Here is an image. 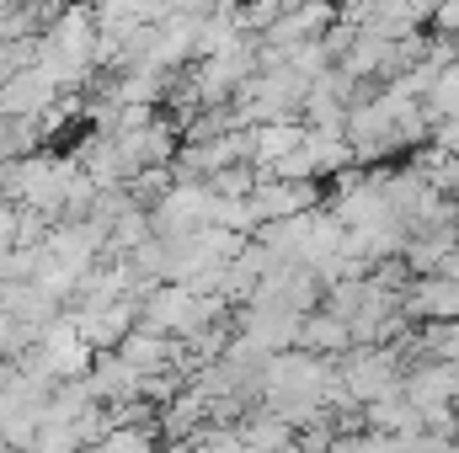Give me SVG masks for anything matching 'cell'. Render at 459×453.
<instances>
[{"label":"cell","mask_w":459,"mask_h":453,"mask_svg":"<svg viewBox=\"0 0 459 453\" xmlns=\"http://www.w3.org/2000/svg\"><path fill=\"white\" fill-rule=\"evenodd\" d=\"M294 346H310V352L342 357L347 346H352V331H347V321L337 315V310L316 304V310H305V315H299V337H294Z\"/></svg>","instance_id":"cell-1"},{"label":"cell","mask_w":459,"mask_h":453,"mask_svg":"<svg viewBox=\"0 0 459 453\" xmlns=\"http://www.w3.org/2000/svg\"><path fill=\"white\" fill-rule=\"evenodd\" d=\"M422 107L428 117H459V59L433 75V86L422 91Z\"/></svg>","instance_id":"cell-2"},{"label":"cell","mask_w":459,"mask_h":453,"mask_svg":"<svg viewBox=\"0 0 459 453\" xmlns=\"http://www.w3.org/2000/svg\"><path fill=\"white\" fill-rule=\"evenodd\" d=\"M155 438H160V432H155V427H144V422H139V427H113V432H97V443H102V449H150Z\"/></svg>","instance_id":"cell-3"},{"label":"cell","mask_w":459,"mask_h":453,"mask_svg":"<svg viewBox=\"0 0 459 453\" xmlns=\"http://www.w3.org/2000/svg\"><path fill=\"white\" fill-rule=\"evenodd\" d=\"M428 27H433V32H455V38H459V0H433Z\"/></svg>","instance_id":"cell-4"}]
</instances>
